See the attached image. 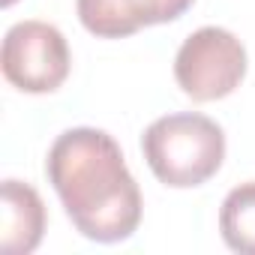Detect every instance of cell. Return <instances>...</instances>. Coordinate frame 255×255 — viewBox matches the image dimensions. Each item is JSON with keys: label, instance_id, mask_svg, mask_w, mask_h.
<instances>
[{"label": "cell", "instance_id": "1", "mask_svg": "<svg viewBox=\"0 0 255 255\" xmlns=\"http://www.w3.org/2000/svg\"><path fill=\"white\" fill-rule=\"evenodd\" d=\"M45 174L81 237L120 243L138 231L141 189L105 129L75 126L60 132L48 150Z\"/></svg>", "mask_w": 255, "mask_h": 255}, {"label": "cell", "instance_id": "2", "mask_svg": "<svg viewBox=\"0 0 255 255\" xmlns=\"http://www.w3.org/2000/svg\"><path fill=\"white\" fill-rule=\"evenodd\" d=\"M141 153L159 183L171 189H192L222 168L225 132L216 120L198 111L165 114L144 129Z\"/></svg>", "mask_w": 255, "mask_h": 255}, {"label": "cell", "instance_id": "3", "mask_svg": "<svg viewBox=\"0 0 255 255\" xmlns=\"http://www.w3.org/2000/svg\"><path fill=\"white\" fill-rule=\"evenodd\" d=\"M174 78L195 102L225 99L246 78V48L225 27H198L177 48Z\"/></svg>", "mask_w": 255, "mask_h": 255}, {"label": "cell", "instance_id": "4", "mask_svg": "<svg viewBox=\"0 0 255 255\" xmlns=\"http://www.w3.org/2000/svg\"><path fill=\"white\" fill-rule=\"evenodd\" d=\"M0 66L12 87L24 93H54L72 66L66 36L48 21H18L6 30Z\"/></svg>", "mask_w": 255, "mask_h": 255}, {"label": "cell", "instance_id": "5", "mask_svg": "<svg viewBox=\"0 0 255 255\" xmlns=\"http://www.w3.org/2000/svg\"><path fill=\"white\" fill-rule=\"evenodd\" d=\"M195 0H75L87 33L99 39H123L141 27L177 21Z\"/></svg>", "mask_w": 255, "mask_h": 255}, {"label": "cell", "instance_id": "6", "mask_svg": "<svg viewBox=\"0 0 255 255\" xmlns=\"http://www.w3.org/2000/svg\"><path fill=\"white\" fill-rule=\"evenodd\" d=\"M45 234V204L30 183L3 180L0 186V249L30 255Z\"/></svg>", "mask_w": 255, "mask_h": 255}, {"label": "cell", "instance_id": "7", "mask_svg": "<svg viewBox=\"0 0 255 255\" xmlns=\"http://www.w3.org/2000/svg\"><path fill=\"white\" fill-rule=\"evenodd\" d=\"M219 234L228 249L255 255V180L234 186L219 207Z\"/></svg>", "mask_w": 255, "mask_h": 255}, {"label": "cell", "instance_id": "8", "mask_svg": "<svg viewBox=\"0 0 255 255\" xmlns=\"http://www.w3.org/2000/svg\"><path fill=\"white\" fill-rule=\"evenodd\" d=\"M12 3H15V0H3V6H12Z\"/></svg>", "mask_w": 255, "mask_h": 255}]
</instances>
